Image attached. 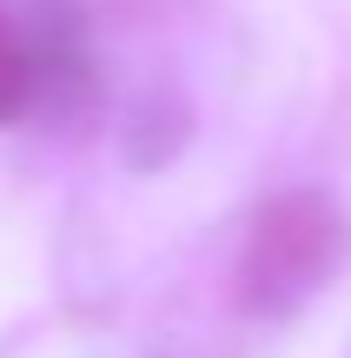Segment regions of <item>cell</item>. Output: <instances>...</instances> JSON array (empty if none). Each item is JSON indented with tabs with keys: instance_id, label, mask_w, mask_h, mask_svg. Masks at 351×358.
<instances>
[{
	"instance_id": "obj_1",
	"label": "cell",
	"mask_w": 351,
	"mask_h": 358,
	"mask_svg": "<svg viewBox=\"0 0 351 358\" xmlns=\"http://www.w3.org/2000/svg\"><path fill=\"white\" fill-rule=\"evenodd\" d=\"M345 252V213L318 192H285L259 213L246 239V259H239V292H246L252 312H292L305 292L331 279Z\"/></svg>"
},
{
	"instance_id": "obj_2",
	"label": "cell",
	"mask_w": 351,
	"mask_h": 358,
	"mask_svg": "<svg viewBox=\"0 0 351 358\" xmlns=\"http://www.w3.org/2000/svg\"><path fill=\"white\" fill-rule=\"evenodd\" d=\"M27 47H20V34L7 27V13H0V120L7 113H20V100H27Z\"/></svg>"
}]
</instances>
